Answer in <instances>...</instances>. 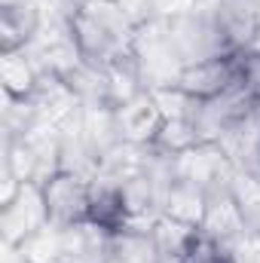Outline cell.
Instances as JSON below:
<instances>
[{"label":"cell","mask_w":260,"mask_h":263,"mask_svg":"<svg viewBox=\"0 0 260 263\" xmlns=\"http://www.w3.org/2000/svg\"><path fill=\"white\" fill-rule=\"evenodd\" d=\"M73 40L89 62H114L129 43V15L117 0H83L70 18Z\"/></svg>","instance_id":"obj_1"},{"label":"cell","mask_w":260,"mask_h":263,"mask_svg":"<svg viewBox=\"0 0 260 263\" xmlns=\"http://www.w3.org/2000/svg\"><path fill=\"white\" fill-rule=\"evenodd\" d=\"M92 193L70 175H59L46 184V211H52L59 220H89L92 214Z\"/></svg>","instance_id":"obj_2"},{"label":"cell","mask_w":260,"mask_h":263,"mask_svg":"<svg viewBox=\"0 0 260 263\" xmlns=\"http://www.w3.org/2000/svg\"><path fill=\"white\" fill-rule=\"evenodd\" d=\"M181 263H233L230 254L214 242V239H202V236H193L184 251H181Z\"/></svg>","instance_id":"obj_3"}]
</instances>
